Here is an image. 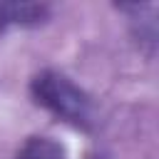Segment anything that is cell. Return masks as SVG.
Masks as SVG:
<instances>
[{"instance_id": "1", "label": "cell", "mask_w": 159, "mask_h": 159, "mask_svg": "<svg viewBox=\"0 0 159 159\" xmlns=\"http://www.w3.org/2000/svg\"><path fill=\"white\" fill-rule=\"evenodd\" d=\"M30 92L40 107L75 127H87L92 119V99L87 97V92L55 70L35 75L30 82Z\"/></svg>"}, {"instance_id": "2", "label": "cell", "mask_w": 159, "mask_h": 159, "mask_svg": "<svg viewBox=\"0 0 159 159\" xmlns=\"http://www.w3.org/2000/svg\"><path fill=\"white\" fill-rule=\"evenodd\" d=\"M50 17V7L45 2H0V32L12 25L35 27Z\"/></svg>"}, {"instance_id": "3", "label": "cell", "mask_w": 159, "mask_h": 159, "mask_svg": "<svg viewBox=\"0 0 159 159\" xmlns=\"http://www.w3.org/2000/svg\"><path fill=\"white\" fill-rule=\"evenodd\" d=\"M12 159H67L65 147L50 137H30Z\"/></svg>"}]
</instances>
